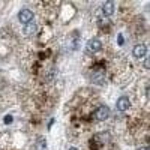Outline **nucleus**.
Listing matches in <instances>:
<instances>
[{
	"label": "nucleus",
	"mask_w": 150,
	"mask_h": 150,
	"mask_svg": "<svg viewBox=\"0 0 150 150\" xmlns=\"http://www.w3.org/2000/svg\"><path fill=\"white\" fill-rule=\"evenodd\" d=\"M87 48H89V51H92V53H98L99 50L102 48V44L99 39H92L89 42V45H87Z\"/></svg>",
	"instance_id": "423d86ee"
},
{
	"label": "nucleus",
	"mask_w": 150,
	"mask_h": 150,
	"mask_svg": "<svg viewBox=\"0 0 150 150\" xmlns=\"http://www.w3.org/2000/svg\"><path fill=\"white\" fill-rule=\"evenodd\" d=\"M36 32H38V24H35V23L26 24V26H24V30H23V33L26 35V36H32V35H35Z\"/></svg>",
	"instance_id": "39448f33"
},
{
	"label": "nucleus",
	"mask_w": 150,
	"mask_h": 150,
	"mask_svg": "<svg viewBox=\"0 0 150 150\" xmlns=\"http://www.w3.org/2000/svg\"><path fill=\"white\" fill-rule=\"evenodd\" d=\"M102 12L107 17H110L112 12H114V3H112V2H105L104 6H102Z\"/></svg>",
	"instance_id": "0eeeda50"
},
{
	"label": "nucleus",
	"mask_w": 150,
	"mask_h": 150,
	"mask_svg": "<svg viewBox=\"0 0 150 150\" xmlns=\"http://www.w3.org/2000/svg\"><path fill=\"white\" fill-rule=\"evenodd\" d=\"M5 122H6V123H11V122H12V117H11V116H6Z\"/></svg>",
	"instance_id": "6e6552de"
},
{
	"label": "nucleus",
	"mask_w": 150,
	"mask_h": 150,
	"mask_svg": "<svg viewBox=\"0 0 150 150\" xmlns=\"http://www.w3.org/2000/svg\"><path fill=\"white\" fill-rule=\"evenodd\" d=\"M95 117H96V120H99V122L107 120V119L110 117V108H108L107 105H101V107H99V108L96 110Z\"/></svg>",
	"instance_id": "f257e3e1"
},
{
	"label": "nucleus",
	"mask_w": 150,
	"mask_h": 150,
	"mask_svg": "<svg viewBox=\"0 0 150 150\" xmlns=\"http://www.w3.org/2000/svg\"><path fill=\"white\" fill-rule=\"evenodd\" d=\"M116 107H117V110H119V111H126V110L131 107V102H129V99H128L126 96H122V98H119V99H117Z\"/></svg>",
	"instance_id": "7ed1b4c3"
},
{
	"label": "nucleus",
	"mask_w": 150,
	"mask_h": 150,
	"mask_svg": "<svg viewBox=\"0 0 150 150\" xmlns=\"http://www.w3.org/2000/svg\"><path fill=\"white\" fill-rule=\"evenodd\" d=\"M132 53H134V56H135V57L141 59V57H144V56L147 54V47H146V45H143V44L135 45V47H134V50H132Z\"/></svg>",
	"instance_id": "20e7f679"
},
{
	"label": "nucleus",
	"mask_w": 150,
	"mask_h": 150,
	"mask_svg": "<svg viewBox=\"0 0 150 150\" xmlns=\"http://www.w3.org/2000/svg\"><path fill=\"white\" fill-rule=\"evenodd\" d=\"M18 20H20L23 24L32 23V20H33V12H32L30 9H21L20 14H18Z\"/></svg>",
	"instance_id": "f03ea898"
},
{
	"label": "nucleus",
	"mask_w": 150,
	"mask_h": 150,
	"mask_svg": "<svg viewBox=\"0 0 150 150\" xmlns=\"http://www.w3.org/2000/svg\"><path fill=\"white\" fill-rule=\"evenodd\" d=\"M69 150H78V149H75V147H71V149H69Z\"/></svg>",
	"instance_id": "1a4fd4ad"
}]
</instances>
